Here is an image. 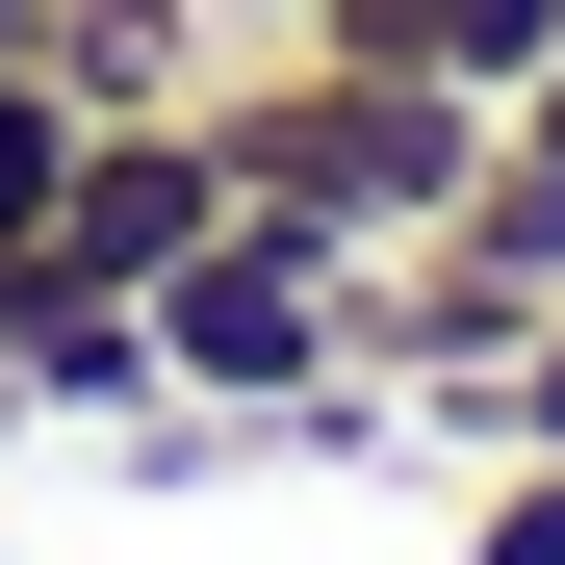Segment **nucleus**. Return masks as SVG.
I'll list each match as a JSON object with an SVG mask.
<instances>
[{"label": "nucleus", "mask_w": 565, "mask_h": 565, "mask_svg": "<svg viewBox=\"0 0 565 565\" xmlns=\"http://www.w3.org/2000/svg\"><path fill=\"white\" fill-rule=\"evenodd\" d=\"M206 154H232V206H309L360 257H412L462 180H489V104H462V77H360V52H232Z\"/></svg>", "instance_id": "f257e3e1"}, {"label": "nucleus", "mask_w": 565, "mask_h": 565, "mask_svg": "<svg viewBox=\"0 0 565 565\" xmlns=\"http://www.w3.org/2000/svg\"><path fill=\"white\" fill-rule=\"evenodd\" d=\"M334 360H360V232L232 206L206 257H154V386L180 412H282V386H334Z\"/></svg>", "instance_id": "f03ea898"}, {"label": "nucleus", "mask_w": 565, "mask_h": 565, "mask_svg": "<svg viewBox=\"0 0 565 565\" xmlns=\"http://www.w3.org/2000/svg\"><path fill=\"white\" fill-rule=\"evenodd\" d=\"M206 232H232L206 104H104V129H77V206H52V257H77V282H129V309H154V257H206Z\"/></svg>", "instance_id": "7ed1b4c3"}, {"label": "nucleus", "mask_w": 565, "mask_h": 565, "mask_svg": "<svg viewBox=\"0 0 565 565\" xmlns=\"http://www.w3.org/2000/svg\"><path fill=\"white\" fill-rule=\"evenodd\" d=\"M0 412H77V437H129V412H154V309H129V282H77L52 232L0 257Z\"/></svg>", "instance_id": "20e7f679"}, {"label": "nucleus", "mask_w": 565, "mask_h": 565, "mask_svg": "<svg viewBox=\"0 0 565 565\" xmlns=\"http://www.w3.org/2000/svg\"><path fill=\"white\" fill-rule=\"evenodd\" d=\"M26 52L77 77V104H206V77H232V26H206V0H52Z\"/></svg>", "instance_id": "39448f33"}, {"label": "nucleus", "mask_w": 565, "mask_h": 565, "mask_svg": "<svg viewBox=\"0 0 565 565\" xmlns=\"http://www.w3.org/2000/svg\"><path fill=\"white\" fill-rule=\"evenodd\" d=\"M437 257H462V282H514V309H565V154H514V129H489V180L437 206Z\"/></svg>", "instance_id": "423d86ee"}, {"label": "nucleus", "mask_w": 565, "mask_h": 565, "mask_svg": "<svg viewBox=\"0 0 565 565\" xmlns=\"http://www.w3.org/2000/svg\"><path fill=\"white\" fill-rule=\"evenodd\" d=\"M77 129H104V104H77L52 52H0V257H26V232L77 206Z\"/></svg>", "instance_id": "0eeeda50"}, {"label": "nucleus", "mask_w": 565, "mask_h": 565, "mask_svg": "<svg viewBox=\"0 0 565 565\" xmlns=\"http://www.w3.org/2000/svg\"><path fill=\"white\" fill-rule=\"evenodd\" d=\"M412 437H462V462H514V437H565V309H540V334H514V360H489V386H437V412H412Z\"/></svg>", "instance_id": "6e6552de"}, {"label": "nucleus", "mask_w": 565, "mask_h": 565, "mask_svg": "<svg viewBox=\"0 0 565 565\" xmlns=\"http://www.w3.org/2000/svg\"><path fill=\"white\" fill-rule=\"evenodd\" d=\"M462 565H565V437H514L489 489H462Z\"/></svg>", "instance_id": "1a4fd4ad"}, {"label": "nucleus", "mask_w": 565, "mask_h": 565, "mask_svg": "<svg viewBox=\"0 0 565 565\" xmlns=\"http://www.w3.org/2000/svg\"><path fill=\"white\" fill-rule=\"evenodd\" d=\"M540 52H565V0H437V77H462V104H514Z\"/></svg>", "instance_id": "9d476101"}, {"label": "nucleus", "mask_w": 565, "mask_h": 565, "mask_svg": "<svg viewBox=\"0 0 565 565\" xmlns=\"http://www.w3.org/2000/svg\"><path fill=\"white\" fill-rule=\"evenodd\" d=\"M489 129H514V154H565V52H540V77H514V104H489Z\"/></svg>", "instance_id": "9b49d317"}, {"label": "nucleus", "mask_w": 565, "mask_h": 565, "mask_svg": "<svg viewBox=\"0 0 565 565\" xmlns=\"http://www.w3.org/2000/svg\"><path fill=\"white\" fill-rule=\"evenodd\" d=\"M206 26H232V52H282V26H309V0H206Z\"/></svg>", "instance_id": "f8f14e48"}, {"label": "nucleus", "mask_w": 565, "mask_h": 565, "mask_svg": "<svg viewBox=\"0 0 565 565\" xmlns=\"http://www.w3.org/2000/svg\"><path fill=\"white\" fill-rule=\"evenodd\" d=\"M26 26H52V0H0V52H26Z\"/></svg>", "instance_id": "ddd939ff"}]
</instances>
